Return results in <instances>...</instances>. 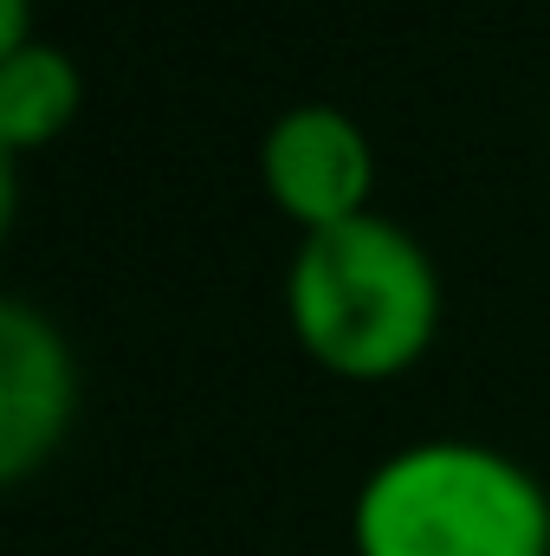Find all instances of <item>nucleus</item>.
Segmentation results:
<instances>
[{
	"label": "nucleus",
	"instance_id": "obj_1",
	"mask_svg": "<svg viewBox=\"0 0 550 556\" xmlns=\"http://www.w3.org/2000/svg\"><path fill=\"white\" fill-rule=\"evenodd\" d=\"M357 544L363 556H545L550 505L505 453L427 440L363 485Z\"/></svg>",
	"mask_w": 550,
	"mask_h": 556
},
{
	"label": "nucleus",
	"instance_id": "obj_2",
	"mask_svg": "<svg viewBox=\"0 0 550 556\" xmlns=\"http://www.w3.org/2000/svg\"><path fill=\"white\" fill-rule=\"evenodd\" d=\"M291 317L324 363L383 376L434 330V266L396 220L376 214L311 227L291 260Z\"/></svg>",
	"mask_w": 550,
	"mask_h": 556
},
{
	"label": "nucleus",
	"instance_id": "obj_3",
	"mask_svg": "<svg viewBox=\"0 0 550 556\" xmlns=\"http://www.w3.org/2000/svg\"><path fill=\"white\" fill-rule=\"evenodd\" d=\"M266 181L273 194L304 214L311 227H330V220H350L363 214V188H370V142L363 130L330 111V104H304V111H285L266 137Z\"/></svg>",
	"mask_w": 550,
	"mask_h": 556
},
{
	"label": "nucleus",
	"instance_id": "obj_4",
	"mask_svg": "<svg viewBox=\"0 0 550 556\" xmlns=\"http://www.w3.org/2000/svg\"><path fill=\"white\" fill-rule=\"evenodd\" d=\"M72 363L52 324L26 304H0V472H26L65 427Z\"/></svg>",
	"mask_w": 550,
	"mask_h": 556
},
{
	"label": "nucleus",
	"instance_id": "obj_5",
	"mask_svg": "<svg viewBox=\"0 0 550 556\" xmlns=\"http://www.w3.org/2000/svg\"><path fill=\"white\" fill-rule=\"evenodd\" d=\"M78 104V72L65 52L52 46H20L7 52V72H0V142L20 149V142L52 137Z\"/></svg>",
	"mask_w": 550,
	"mask_h": 556
},
{
	"label": "nucleus",
	"instance_id": "obj_6",
	"mask_svg": "<svg viewBox=\"0 0 550 556\" xmlns=\"http://www.w3.org/2000/svg\"><path fill=\"white\" fill-rule=\"evenodd\" d=\"M0 46L7 52L26 46V0H0Z\"/></svg>",
	"mask_w": 550,
	"mask_h": 556
}]
</instances>
